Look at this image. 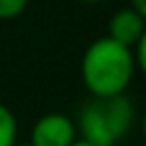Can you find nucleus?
<instances>
[{
	"label": "nucleus",
	"instance_id": "nucleus-1",
	"mask_svg": "<svg viewBox=\"0 0 146 146\" xmlns=\"http://www.w3.org/2000/svg\"><path fill=\"white\" fill-rule=\"evenodd\" d=\"M82 84L91 96L123 94L135 75L132 48L110 39L107 34L91 41L80 62Z\"/></svg>",
	"mask_w": 146,
	"mask_h": 146
},
{
	"label": "nucleus",
	"instance_id": "nucleus-2",
	"mask_svg": "<svg viewBox=\"0 0 146 146\" xmlns=\"http://www.w3.org/2000/svg\"><path fill=\"white\" fill-rule=\"evenodd\" d=\"M135 123V105L125 94L116 96H91L80 114L75 130L80 139L91 146H116Z\"/></svg>",
	"mask_w": 146,
	"mask_h": 146
},
{
	"label": "nucleus",
	"instance_id": "nucleus-3",
	"mask_svg": "<svg viewBox=\"0 0 146 146\" xmlns=\"http://www.w3.org/2000/svg\"><path fill=\"white\" fill-rule=\"evenodd\" d=\"M78 139L75 121L64 112H48L36 119L30 132V146H68Z\"/></svg>",
	"mask_w": 146,
	"mask_h": 146
},
{
	"label": "nucleus",
	"instance_id": "nucleus-4",
	"mask_svg": "<svg viewBox=\"0 0 146 146\" xmlns=\"http://www.w3.org/2000/svg\"><path fill=\"white\" fill-rule=\"evenodd\" d=\"M144 27H146V21L132 7H123V9L112 14V18L107 23V36L128 46V48H132L137 43V39L141 36Z\"/></svg>",
	"mask_w": 146,
	"mask_h": 146
},
{
	"label": "nucleus",
	"instance_id": "nucleus-5",
	"mask_svg": "<svg viewBox=\"0 0 146 146\" xmlns=\"http://www.w3.org/2000/svg\"><path fill=\"white\" fill-rule=\"evenodd\" d=\"M18 135V123L14 112L0 103V146H14Z\"/></svg>",
	"mask_w": 146,
	"mask_h": 146
},
{
	"label": "nucleus",
	"instance_id": "nucleus-6",
	"mask_svg": "<svg viewBox=\"0 0 146 146\" xmlns=\"http://www.w3.org/2000/svg\"><path fill=\"white\" fill-rule=\"evenodd\" d=\"M27 7V0H0V21H11L21 16Z\"/></svg>",
	"mask_w": 146,
	"mask_h": 146
},
{
	"label": "nucleus",
	"instance_id": "nucleus-7",
	"mask_svg": "<svg viewBox=\"0 0 146 146\" xmlns=\"http://www.w3.org/2000/svg\"><path fill=\"white\" fill-rule=\"evenodd\" d=\"M132 57H135V68H139L144 75H146V27L141 32V36L137 39V43L132 46Z\"/></svg>",
	"mask_w": 146,
	"mask_h": 146
},
{
	"label": "nucleus",
	"instance_id": "nucleus-8",
	"mask_svg": "<svg viewBox=\"0 0 146 146\" xmlns=\"http://www.w3.org/2000/svg\"><path fill=\"white\" fill-rule=\"evenodd\" d=\"M130 7L146 21V0H130Z\"/></svg>",
	"mask_w": 146,
	"mask_h": 146
},
{
	"label": "nucleus",
	"instance_id": "nucleus-9",
	"mask_svg": "<svg viewBox=\"0 0 146 146\" xmlns=\"http://www.w3.org/2000/svg\"><path fill=\"white\" fill-rule=\"evenodd\" d=\"M68 146H91V144H89V141H84V139H80V137H78V139H75V141H73V144H68Z\"/></svg>",
	"mask_w": 146,
	"mask_h": 146
},
{
	"label": "nucleus",
	"instance_id": "nucleus-10",
	"mask_svg": "<svg viewBox=\"0 0 146 146\" xmlns=\"http://www.w3.org/2000/svg\"><path fill=\"white\" fill-rule=\"evenodd\" d=\"M141 132H144V141H146V114H144V119H141Z\"/></svg>",
	"mask_w": 146,
	"mask_h": 146
},
{
	"label": "nucleus",
	"instance_id": "nucleus-11",
	"mask_svg": "<svg viewBox=\"0 0 146 146\" xmlns=\"http://www.w3.org/2000/svg\"><path fill=\"white\" fill-rule=\"evenodd\" d=\"M80 2H87V5H94V2H103V0H80Z\"/></svg>",
	"mask_w": 146,
	"mask_h": 146
},
{
	"label": "nucleus",
	"instance_id": "nucleus-12",
	"mask_svg": "<svg viewBox=\"0 0 146 146\" xmlns=\"http://www.w3.org/2000/svg\"><path fill=\"white\" fill-rule=\"evenodd\" d=\"M14 146H30V144H18V141H16V144H14Z\"/></svg>",
	"mask_w": 146,
	"mask_h": 146
},
{
	"label": "nucleus",
	"instance_id": "nucleus-13",
	"mask_svg": "<svg viewBox=\"0 0 146 146\" xmlns=\"http://www.w3.org/2000/svg\"><path fill=\"white\" fill-rule=\"evenodd\" d=\"M139 146H146V141H144V144H139Z\"/></svg>",
	"mask_w": 146,
	"mask_h": 146
}]
</instances>
